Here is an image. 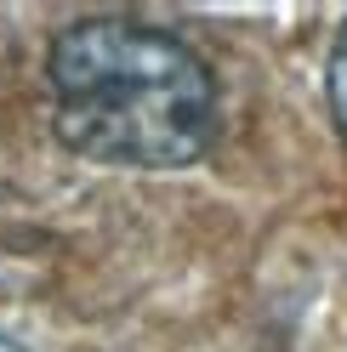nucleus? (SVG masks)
Masks as SVG:
<instances>
[{"label": "nucleus", "mask_w": 347, "mask_h": 352, "mask_svg": "<svg viewBox=\"0 0 347 352\" xmlns=\"http://www.w3.org/2000/svg\"><path fill=\"white\" fill-rule=\"evenodd\" d=\"M57 142L108 170H182L216 137V80L188 40L92 17L52 46Z\"/></svg>", "instance_id": "obj_1"}, {"label": "nucleus", "mask_w": 347, "mask_h": 352, "mask_svg": "<svg viewBox=\"0 0 347 352\" xmlns=\"http://www.w3.org/2000/svg\"><path fill=\"white\" fill-rule=\"evenodd\" d=\"M324 85H330V114H336V131L347 142V23L336 34V52H330V74H324Z\"/></svg>", "instance_id": "obj_2"}]
</instances>
